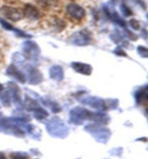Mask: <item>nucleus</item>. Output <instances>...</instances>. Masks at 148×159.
<instances>
[{
  "label": "nucleus",
  "mask_w": 148,
  "mask_h": 159,
  "mask_svg": "<svg viewBox=\"0 0 148 159\" xmlns=\"http://www.w3.org/2000/svg\"><path fill=\"white\" fill-rule=\"evenodd\" d=\"M24 105L26 110L31 112H35L36 110H38V108L41 107L39 104L38 103V102L34 100L33 99H31L29 97H26V99H25Z\"/></svg>",
  "instance_id": "f3484780"
},
{
  "label": "nucleus",
  "mask_w": 148,
  "mask_h": 159,
  "mask_svg": "<svg viewBox=\"0 0 148 159\" xmlns=\"http://www.w3.org/2000/svg\"><path fill=\"white\" fill-rule=\"evenodd\" d=\"M82 103L88 105L90 107L96 109L98 110H108L107 102L95 97H85L80 99Z\"/></svg>",
  "instance_id": "39448f33"
},
{
  "label": "nucleus",
  "mask_w": 148,
  "mask_h": 159,
  "mask_svg": "<svg viewBox=\"0 0 148 159\" xmlns=\"http://www.w3.org/2000/svg\"><path fill=\"white\" fill-rule=\"evenodd\" d=\"M10 157L12 159H28L29 155L26 152L16 151L11 153Z\"/></svg>",
  "instance_id": "412c9836"
},
{
  "label": "nucleus",
  "mask_w": 148,
  "mask_h": 159,
  "mask_svg": "<svg viewBox=\"0 0 148 159\" xmlns=\"http://www.w3.org/2000/svg\"><path fill=\"white\" fill-rule=\"evenodd\" d=\"M129 24H130L131 28L134 30H139L140 28V22L135 19H131L130 21H129Z\"/></svg>",
  "instance_id": "b1692460"
},
{
  "label": "nucleus",
  "mask_w": 148,
  "mask_h": 159,
  "mask_svg": "<svg viewBox=\"0 0 148 159\" xmlns=\"http://www.w3.org/2000/svg\"><path fill=\"white\" fill-rule=\"evenodd\" d=\"M90 121L94 122L95 124L100 125H106L110 122V117L105 113L91 112Z\"/></svg>",
  "instance_id": "f8f14e48"
},
{
  "label": "nucleus",
  "mask_w": 148,
  "mask_h": 159,
  "mask_svg": "<svg viewBox=\"0 0 148 159\" xmlns=\"http://www.w3.org/2000/svg\"><path fill=\"white\" fill-rule=\"evenodd\" d=\"M0 24L2 25V26L3 27L4 29L7 30H10V31H16L17 32V33H20V35L21 36H25V37H30L28 35H25L23 33H22V32H20L18 30H16L15 28H13V27L11 25L10 23H8L7 22H6L5 20L2 19V18H0Z\"/></svg>",
  "instance_id": "aec40b11"
},
{
  "label": "nucleus",
  "mask_w": 148,
  "mask_h": 159,
  "mask_svg": "<svg viewBox=\"0 0 148 159\" xmlns=\"http://www.w3.org/2000/svg\"><path fill=\"white\" fill-rule=\"evenodd\" d=\"M0 13L7 19L14 22L19 21L20 20L22 19V16H23L22 12H20L18 9L9 6L2 7L0 8Z\"/></svg>",
  "instance_id": "423d86ee"
},
{
  "label": "nucleus",
  "mask_w": 148,
  "mask_h": 159,
  "mask_svg": "<svg viewBox=\"0 0 148 159\" xmlns=\"http://www.w3.org/2000/svg\"><path fill=\"white\" fill-rule=\"evenodd\" d=\"M72 43L77 45H86L90 41V34L87 31L82 30L78 33H74L72 37Z\"/></svg>",
  "instance_id": "1a4fd4ad"
},
{
  "label": "nucleus",
  "mask_w": 148,
  "mask_h": 159,
  "mask_svg": "<svg viewBox=\"0 0 148 159\" xmlns=\"http://www.w3.org/2000/svg\"><path fill=\"white\" fill-rule=\"evenodd\" d=\"M85 130L90 133L94 139L101 143L106 144L111 136V132L108 128L97 124H90L85 126Z\"/></svg>",
  "instance_id": "f03ea898"
},
{
  "label": "nucleus",
  "mask_w": 148,
  "mask_h": 159,
  "mask_svg": "<svg viewBox=\"0 0 148 159\" xmlns=\"http://www.w3.org/2000/svg\"><path fill=\"white\" fill-rule=\"evenodd\" d=\"M71 66L75 71L83 75H89L92 73V66L90 65L81 62H72Z\"/></svg>",
  "instance_id": "4468645a"
},
{
  "label": "nucleus",
  "mask_w": 148,
  "mask_h": 159,
  "mask_svg": "<svg viewBox=\"0 0 148 159\" xmlns=\"http://www.w3.org/2000/svg\"><path fill=\"white\" fill-rule=\"evenodd\" d=\"M50 77L54 80L60 81L64 79V71L60 66H54L49 70Z\"/></svg>",
  "instance_id": "2eb2a0df"
},
{
  "label": "nucleus",
  "mask_w": 148,
  "mask_h": 159,
  "mask_svg": "<svg viewBox=\"0 0 148 159\" xmlns=\"http://www.w3.org/2000/svg\"><path fill=\"white\" fill-rule=\"evenodd\" d=\"M91 112L83 107H76L69 112V122L75 125H80L90 119Z\"/></svg>",
  "instance_id": "7ed1b4c3"
},
{
  "label": "nucleus",
  "mask_w": 148,
  "mask_h": 159,
  "mask_svg": "<svg viewBox=\"0 0 148 159\" xmlns=\"http://www.w3.org/2000/svg\"><path fill=\"white\" fill-rule=\"evenodd\" d=\"M67 12L68 15L72 19L80 20L85 16V10L77 4H70L67 7Z\"/></svg>",
  "instance_id": "0eeeda50"
},
{
  "label": "nucleus",
  "mask_w": 148,
  "mask_h": 159,
  "mask_svg": "<svg viewBox=\"0 0 148 159\" xmlns=\"http://www.w3.org/2000/svg\"><path fill=\"white\" fill-rule=\"evenodd\" d=\"M38 3L45 9H52L59 4V0H37Z\"/></svg>",
  "instance_id": "6ab92c4d"
},
{
  "label": "nucleus",
  "mask_w": 148,
  "mask_h": 159,
  "mask_svg": "<svg viewBox=\"0 0 148 159\" xmlns=\"http://www.w3.org/2000/svg\"><path fill=\"white\" fill-rule=\"evenodd\" d=\"M121 10H122L123 15L126 16V17H129V16L132 15L131 10L124 4H122V5H121Z\"/></svg>",
  "instance_id": "4be33fe9"
},
{
  "label": "nucleus",
  "mask_w": 148,
  "mask_h": 159,
  "mask_svg": "<svg viewBox=\"0 0 148 159\" xmlns=\"http://www.w3.org/2000/svg\"><path fill=\"white\" fill-rule=\"evenodd\" d=\"M1 97H0V100H1L2 104L4 107H9L11 104V101H12V97L10 90H5L1 93Z\"/></svg>",
  "instance_id": "a211bd4d"
},
{
  "label": "nucleus",
  "mask_w": 148,
  "mask_h": 159,
  "mask_svg": "<svg viewBox=\"0 0 148 159\" xmlns=\"http://www.w3.org/2000/svg\"><path fill=\"white\" fill-rule=\"evenodd\" d=\"M7 74L14 79H16L19 82L24 84L26 81V77L23 73L18 70L14 65H10L7 69Z\"/></svg>",
  "instance_id": "9b49d317"
},
{
  "label": "nucleus",
  "mask_w": 148,
  "mask_h": 159,
  "mask_svg": "<svg viewBox=\"0 0 148 159\" xmlns=\"http://www.w3.org/2000/svg\"><path fill=\"white\" fill-rule=\"evenodd\" d=\"M27 76H28V82L31 84L37 85L39 84L42 82L43 81V76L38 69H35L33 66H29L26 69Z\"/></svg>",
  "instance_id": "6e6552de"
},
{
  "label": "nucleus",
  "mask_w": 148,
  "mask_h": 159,
  "mask_svg": "<svg viewBox=\"0 0 148 159\" xmlns=\"http://www.w3.org/2000/svg\"><path fill=\"white\" fill-rule=\"evenodd\" d=\"M135 99L137 104H147V87L140 89L135 93Z\"/></svg>",
  "instance_id": "dca6fc26"
},
{
  "label": "nucleus",
  "mask_w": 148,
  "mask_h": 159,
  "mask_svg": "<svg viewBox=\"0 0 148 159\" xmlns=\"http://www.w3.org/2000/svg\"><path fill=\"white\" fill-rule=\"evenodd\" d=\"M8 89L10 90L12 100L14 104L17 107H22V99L20 96V89L17 84L15 83L10 82L8 84Z\"/></svg>",
  "instance_id": "9d476101"
},
{
  "label": "nucleus",
  "mask_w": 148,
  "mask_h": 159,
  "mask_svg": "<svg viewBox=\"0 0 148 159\" xmlns=\"http://www.w3.org/2000/svg\"><path fill=\"white\" fill-rule=\"evenodd\" d=\"M114 53L116 54H117L118 56H126L127 54L126 53H124V51H123V50H122L121 48H118L117 49H116L114 51Z\"/></svg>",
  "instance_id": "393cba45"
},
{
  "label": "nucleus",
  "mask_w": 148,
  "mask_h": 159,
  "mask_svg": "<svg viewBox=\"0 0 148 159\" xmlns=\"http://www.w3.org/2000/svg\"><path fill=\"white\" fill-rule=\"evenodd\" d=\"M23 16L29 18L31 20H38L40 17V12L37 7L32 5L31 4H27L25 5L23 11H22Z\"/></svg>",
  "instance_id": "ddd939ff"
},
{
  "label": "nucleus",
  "mask_w": 148,
  "mask_h": 159,
  "mask_svg": "<svg viewBox=\"0 0 148 159\" xmlns=\"http://www.w3.org/2000/svg\"><path fill=\"white\" fill-rule=\"evenodd\" d=\"M48 133L52 137L65 138L69 135V128L60 118L54 117L44 122Z\"/></svg>",
  "instance_id": "f257e3e1"
},
{
  "label": "nucleus",
  "mask_w": 148,
  "mask_h": 159,
  "mask_svg": "<svg viewBox=\"0 0 148 159\" xmlns=\"http://www.w3.org/2000/svg\"><path fill=\"white\" fill-rule=\"evenodd\" d=\"M22 50L27 58L31 61H36L40 55V49L38 45L33 41L25 42L22 45Z\"/></svg>",
  "instance_id": "20e7f679"
},
{
  "label": "nucleus",
  "mask_w": 148,
  "mask_h": 159,
  "mask_svg": "<svg viewBox=\"0 0 148 159\" xmlns=\"http://www.w3.org/2000/svg\"><path fill=\"white\" fill-rule=\"evenodd\" d=\"M0 159H7L5 155L2 152H0Z\"/></svg>",
  "instance_id": "a878e982"
},
{
  "label": "nucleus",
  "mask_w": 148,
  "mask_h": 159,
  "mask_svg": "<svg viewBox=\"0 0 148 159\" xmlns=\"http://www.w3.org/2000/svg\"><path fill=\"white\" fill-rule=\"evenodd\" d=\"M2 91H3V86H2L1 84H0V94H1Z\"/></svg>",
  "instance_id": "bb28decb"
},
{
  "label": "nucleus",
  "mask_w": 148,
  "mask_h": 159,
  "mask_svg": "<svg viewBox=\"0 0 148 159\" xmlns=\"http://www.w3.org/2000/svg\"><path fill=\"white\" fill-rule=\"evenodd\" d=\"M137 52L140 56L143 58H147L148 51L146 48L144 46H139L137 48Z\"/></svg>",
  "instance_id": "5701e85b"
}]
</instances>
